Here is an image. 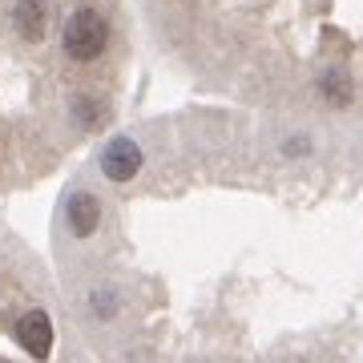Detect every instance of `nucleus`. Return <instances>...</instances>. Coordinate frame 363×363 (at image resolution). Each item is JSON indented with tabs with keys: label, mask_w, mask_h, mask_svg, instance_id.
I'll return each mask as SVG.
<instances>
[{
	"label": "nucleus",
	"mask_w": 363,
	"mask_h": 363,
	"mask_svg": "<svg viewBox=\"0 0 363 363\" xmlns=\"http://www.w3.org/2000/svg\"><path fill=\"white\" fill-rule=\"evenodd\" d=\"M16 343L33 355V359H49L52 351V323L45 311H25L16 319Z\"/></svg>",
	"instance_id": "f03ea898"
},
{
	"label": "nucleus",
	"mask_w": 363,
	"mask_h": 363,
	"mask_svg": "<svg viewBox=\"0 0 363 363\" xmlns=\"http://www.w3.org/2000/svg\"><path fill=\"white\" fill-rule=\"evenodd\" d=\"M61 45H65V52L73 61H93V57H101L105 45H109V25H105V16L97 13V9H77V13L69 16Z\"/></svg>",
	"instance_id": "f257e3e1"
},
{
	"label": "nucleus",
	"mask_w": 363,
	"mask_h": 363,
	"mask_svg": "<svg viewBox=\"0 0 363 363\" xmlns=\"http://www.w3.org/2000/svg\"><path fill=\"white\" fill-rule=\"evenodd\" d=\"M13 25H16V33H21L25 40H40V37H45V25H49L45 4H40V0H16Z\"/></svg>",
	"instance_id": "39448f33"
},
{
	"label": "nucleus",
	"mask_w": 363,
	"mask_h": 363,
	"mask_svg": "<svg viewBox=\"0 0 363 363\" xmlns=\"http://www.w3.org/2000/svg\"><path fill=\"white\" fill-rule=\"evenodd\" d=\"M101 169L109 182H130L138 178V169H142V150L130 142V138H117L101 150Z\"/></svg>",
	"instance_id": "7ed1b4c3"
},
{
	"label": "nucleus",
	"mask_w": 363,
	"mask_h": 363,
	"mask_svg": "<svg viewBox=\"0 0 363 363\" xmlns=\"http://www.w3.org/2000/svg\"><path fill=\"white\" fill-rule=\"evenodd\" d=\"M97 222H101V202L93 194H73L69 198V230L77 234V238H89L97 230Z\"/></svg>",
	"instance_id": "20e7f679"
}]
</instances>
